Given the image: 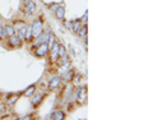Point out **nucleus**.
<instances>
[{
	"label": "nucleus",
	"mask_w": 153,
	"mask_h": 120,
	"mask_svg": "<svg viewBox=\"0 0 153 120\" xmlns=\"http://www.w3.org/2000/svg\"><path fill=\"white\" fill-rule=\"evenodd\" d=\"M33 38L32 36V28H31V25L27 26V31H26V37H25V41H31Z\"/></svg>",
	"instance_id": "18"
},
{
	"label": "nucleus",
	"mask_w": 153,
	"mask_h": 120,
	"mask_svg": "<svg viewBox=\"0 0 153 120\" xmlns=\"http://www.w3.org/2000/svg\"><path fill=\"white\" fill-rule=\"evenodd\" d=\"M7 36H5V32H4V27L3 25L0 26V41H3V40H5Z\"/></svg>",
	"instance_id": "22"
},
{
	"label": "nucleus",
	"mask_w": 153,
	"mask_h": 120,
	"mask_svg": "<svg viewBox=\"0 0 153 120\" xmlns=\"http://www.w3.org/2000/svg\"><path fill=\"white\" fill-rule=\"evenodd\" d=\"M31 104H32V106L33 107H37L38 105H40L41 102H42V100H44V96H42V93H33L32 96H31Z\"/></svg>",
	"instance_id": "8"
},
{
	"label": "nucleus",
	"mask_w": 153,
	"mask_h": 120,
	"mask_svg": "<svg viewBox=\"0 0 153 120\" xmlns=\"http://www.w3.org/2000/svg\"><path fill=\"white\" fill-rule=\"evenodd\" d=\"M65 116L66 115H65V113L63 111V110H56V111L51 113L49 115V119H51V120H64Z\"/></svg>",
	"instance_id": "9"
},
{
	"label": "nucleus",
	"mask_w": 153,
	"mask_h": 120,
	"mask_svg": "<svg viewBox=\"0 0 153 120\" xmlns=\"http://www.w3.org/2000/svg\"><path fill=\"white\" fill-rule=\"evenodd\" d=\"M22 44H23V41L17 35L8 37V45H9V47H12V49H18V47L22 46Z\"/></svg>",
	"instance_id": "4"
},
{
	"label": "nucleus",
	"mask_w": 153,
	"mask_h": 120,
	"mask_svg": "<svg viewBox=\"0 0 153 120\" xmlns=\"http://www.w3.org/2000/svg\"><path fill=\"white\" fill-rule=\"evenodd\" d=\"M56 8H57V4H52V5H50V10H51L52 13H54Z\"/></svg>",
	"instance_id": "24"
},
{
	"label": "nucleus",
	"mask_w": 153,
	"mask_h": 120,
	"mask_svg": "<svg viewBox=\"0 0 153 120\" xmlns=\"http://www.w3.org/2000/svg\"><path fill=\"white\" fill-rule=\"evenodd\" d=\"M71 23H73V21H65L64 22V27L68 28V30H70V28H71Z\"/></svg>",
	"instance_id": "23"
},
{
	"label": "nucleus",
	"mask_w": 153,
	"mask_h": 120,
	"mask_svg": "<svg viewBox=\"0 0 153 120\" xmlns=\"http://www.w3.org/2000/svg\"><path fill=\"white\" fill-rule=\"evenodd\" d=\"M31 28H32V36L33 38L37 37L38 35H41L44 32V21L41 17H37L35 21L31 23Z\"/></svg>",
	"instance_id": "1"
},
{
	"label": "nucleus",
	"mask_w": 153,
	"mask_h": 120,
	"mask_svg": "<svg viewBox=\"0 0 153 120\" xmlns=\"http://www.w3.org/2000/svg\"><path fill=\"white\" fill-rule=\"evenodd\" d=\"M36 12V4L33 0H26V7H25V16L31 17Z\"/></svg>",
	"instance_id": "6"
},
{
	"label": "nucleus",
	"mask_w": 153,
	"mask_h": 120,
	"mask_svg": "<svg viewBox=\"0 0 153 120\" xmlns=\"http://www.w3.org/2000/svg\"><path fill=\"white\" fill-rule=\"evenodd\" d=\"M82 21H80V19H75V21H73V23H71V32L74 33V35H76V33H78V31H79V28L82 27Z\"/></svg>",
	"instance_id": "12"
},
{
	"label": "nucleus",
	"mask_w": 153,
	"mask_h": 120,
	"mask_svg": "<svg viewBox=\"0 0 153 120\" xmlns=\"http://www.w3.org/2000/svg\"><path fill=\"white\" fill-rule=\"evenodd\" d=\"M0 115H1V113H0Z\"/></svg>",
	"instance_id": "27"
},
{
	"label": "nucleus",
	"mask_w": 153,
	"mask_h": 120,
	"mask_svg": "<svg viewBox=\"0 0 153 120\" xmlns=\"http://www.w3.org/2000/svg\"><path fill=\"white\" fill-rule=\"evenodd\" d=\"M30 119H32V118L28 116V115H27V116H19L18 118V120H30Z\"/></svg>",
	"instance_id": "25"
},
{
	"label": "nucleus",
	"mask_w": 153,
	"mask_h": 120,
	"mask_svg": "<svg viewBox=\"0 0 153 120\" xmlns=\"http://www.w3.org/2000/svg\"><path fill=\"white\" fill-rule=\"evenodd\" d=\"M55 42H56V38H55V35H52V33L50 32L49 33V38H47V46H49V51L54 47L55 45Z\"/></svg>",
	"instance_id": "13"
},
{
	"label": "nucleus",
	"mask_w": 153,
	"mask_h": 120,
	"mask_svg": "<svg viewBox=\"0 0 153 120\" xmlns=\"http://www.w3.org/2000/svg\"><path fill=\"white\" fill-rule=\"evenodd\" d=\"M13 26H14V28H16V31H17V30H19V28L27 26V23L25 21H21V19H19V21H16L13 23Z\"/></svg>",
	"instance_id": "19"
},
{
	"label": "nucleus",
	"mask_w": 153,
	"mask_h": 120,
	"mask_svg": "<svg viewBox=\"0 0 153 120\" xmlns=\"http://www.w3.org/2000/svg\"><path fill=\"white\" fill-rule=\"evenodd\" d=\"M18 98H19V95H13L12 97H9V98L7 100V105H9V106H10V105H13L14 102H17Z\"/></svg>",
	"instance_id": "20"
},
{
	"label": "nucleus",
	"mask_w": 153,
	"mask_h": 120,
	"mask_svg": "<svg viewBox=\"0 0 153 120\" xmlns=\"http://www.w3.org/2000/svg\"><path fill=\"white\" fill-rule=\"evenodd\" d=\"M74 74H75V72H74L73 69H68V70H66V72H65V73H64L63 75H64V79L66 80V82H70V80L73 79Z\"/></svg>",
	"instance_id": "14"
},
{
	"label": "nucleus",
	"mask_w": 153,
	"mask_h": 120,
	"mask_svg": "<svg viewBox=\"0 0 153 120\" xmlns=\"http://www.w3.org/2000/svg\"><path fill=\"white\" fill-rule=\"evenodd\" d=\"M4 32H5V36L7 37H10L13 35H16V28H14L13 25H10V23H8V25H4Z\"/></svg>",
	"instance_id": "11"
},
{
	"label": "nucleus",
	"mask_w": 153,
	"mask_h": 120,
	"mask_svg": "<svg viewBox=\"0 0 153 120\" xmlns=\"http://www.w3.org/2000/svg\"><path fill=\"white\" fill-rule=\"evenodd\" d=\"M33 55L36 57H45L49 55V46L47 42H42V44L37 45L36 47H33Z\"/></svg>",
	"instance_id": "2"
},
{
	"label": "nucleus",
	"mask_w": 153,
	"mask_h": 120,
	"mask_svg": "<svg viewBox=\"0 0 153 120\" xmlns=\"http://www.w3.org/2000/svg\"><path fill=\"white\" fill-rule=\"evenodd\" d=\"M54 14H55L56 19H59V21L64 19V17H65V7L64 5H57V8L55 9V12H54Z\"/></svg>",
	"instance_id": "10"
},
{
	"label": "nucleus",
	"mask_w": 153,
	"mask_h": 120,
	"mask_svg": "<svg viewBox=\"0 0 153 120\" xmlns=\"http://www.w3.org/2000/svg\"><path fill=\"white\" fill-rule=\"evenodd\" d=\"M36 92V86L35 84H32V86H30V87H28L25 92H23V95L26 96V97H31V96L33 95Z\"/></svg>",
	"instance_id": "16"
},
{
	"label": "nucleus",
	"mask_w": 153,
	"mask_h": 120,
	"mask_svg": "<svg viewBox=\"0 0 153 120\" xmlns=\"http://www.w3.org/2000/svg\"><path fill=\"white\" fill-rule=\"evenodd\" d=\"M3 25V23H1V19H0V26H1Z\"/></svg>",
	"instance_id": "26"
},
{
	"label": "nucleus",
	"mask_w": 153,
	"mask_h": 120,
	"mask_svg": "<svg viewBox=\"0 0 153 120\" xmlns=\"http://www.w3.org/2000/svg\"><path fill=\"white\" fill-rule=\"evenodd\" d=\"M59 45L60 44H57V42H55V45L54 47L50 50L51 51V55H50V60H51V63H57V60H59Z\"/></svg>",
	"instance_id": "7"
},
{
	"label": "nucleus",
	"mask_w": 153,
	"mask_h": 120,
	"mask_svg": "<svg viewBox=\"0 0 153 120\" xmlns=\"http://www.w3.org/2000/svg\"><path fill=\"white\" fill-rule=\"evenodd\" d=\"M66 55V50H65V47L64 45H59V56H65Z\"/></svg>",
	"instance_id": "21"
},
{
	"label": "nucleus",
	"mask_w": 153,
	"mask_h": 120,
	"mask_svg": "<svg viewBox=\"0 0 153 120\" xmlns=\"http://www.w3.org/2000/svg\"><path fill=\"white\" fill-rule=\"evenodd\" d=\"M85 97H87V88L84 86H79L75 91V100L79 104H84Z\"/></svg>",
	"instance_id": "3"
},
{
	"label": "nucleus",
	"mask_w": 153,
	"mask_h": 120,
	"mask_svg": "<svg viewBox=\"0 0 153 120\" xmlns=\"http://www.w3.org/2000/svg\"><path fill=\"white\" fill-rule=\"evenodd\" d=\"M76 35H78L80 38H85V36H87V26L84 25H82V27L79 28V31H78V33H76Z\"/></svg>",
	"instance_id": "17"
},
{
	"label": "nucleus",
	"mask_w": 153,
	"mask_h": 120,
	"mask_svg": "<svg viewBox=\"0 0 153 120\" xmlns=\"http://www.w3.org/2000/svg\"><path fill=\"white\" fill-rule=\"evenodd\" d=\"M26 31H27V26L22 27V28H19V30H17V31H16L17 36H18L19 38H21L22 41H25V37H26Z\"/></svg>",
	"instance_id": "15"
},
{
	"label": "nucleus",
	"mask_w": 153,
	"mask_h": 120,
	"mask_svg": "<svg viewBox=\"0 0 153 120\" xmlns=\"http://www.w3.org/2000/svg\"><path fill=\"white\" fill-rule=\"evenodd\" d=\"M61 80H63V78H61L60 75H54V77H52V78L49 80V89H50V91H56L57 88L60 87Z\"/></svg>",
	"instance_id": "5"
}]
</instances>
